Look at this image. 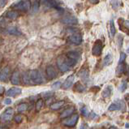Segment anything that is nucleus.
Masks as SVG:
<instances>
[{
	"mask_svg": "<svg viewBox=\"0 0 129 129\" xmlns=\"http://www.w3.org/2000/svg\"><path fill=\"white\" fill-rule=\"evenodd\" d=\"M28 77L31 84H41L43 83V79L41 72L38 70H31L28 72Z\"/></svg>",
	"mask_w": 129,
	"mask_h": 129,
	"instance_id": "obj_1",
	"label": "nucleus"
},
{
	"mask_svg": "<svg viewBox=\"0 0 129 129\" xmlns=\"http://www.w3.org/2000/svg\"><path fill=\"white\" fill-rule=\"evenodd\" d=\"M12 7L17 11L27 12L31 7V2L30 0H19L16 3H15Z\"/></svg>",
	"mask_w": 129,
	"mask_h": 129,
	"instance_id": "obj_2",
	"label": "nucleus"
},
{
	"mask_svg": "<svg viewBox=\"0 0 129 129\" xmlns=\"http://www.w3.org/2000/svg\"><path fill=\"white\" fill-rule=\"evenodd\" d=\"M79 120V115L75 114V115H72L65 119H62V125H64L66 127H72L76 125L77 122Z\"/></svg>",
	"mask_w": 129,
	"mask_h": 129,
	"instance_id": "obj_3",
	"label": "nucleus"
},
{
	"mask_svg": "<svg viewBox=\"0 0 129 129\" xmlns=\"http://www.w3.org/2000/svg\"><path fill=\"white\" fill-rule=\"evenodd\" d=\"M57 66L62 72H67L69 71L70 67L67 62V56H64V55L58 56L57 58Z\"/></svg>",
	"mask_w": 129,
	"mask_h": 129,
	"instance_id": "obj_4",
	"label": "nucleus"
},
{
	"mask_svg": "<svg viewBox=\"0 0 129 129\" xmlns=\"http://www.w3.org/2000/svg\"><path fill=\"white\" fill-rule=\"evenodd\" d=\"M14 115V110L12 108H7L5 110V111H3V114L0 116V121L3 123L9 122L12 119V117Z\"/></svg>",
	"mask_w": 129,
	"mask_h": 129,
	"instance_id": "obj_5",
	"label": "nucleus"
},
{
	"mask_svg": "<svg viewBox=\"0 0 129 129\" xmlns=\"http://www.w3.org/2000/svg\"><path fill=\"white\" fill-rule=\"evenodd\" d=\"M46 76L48 77V79L49 80H53V79H55L57 76V72L55 71L54 68L53 66L51 65H49L47 66L46 68Z\"/></svg>",
	"mask_w": 129,
	"mask_h": 129,
	"instance_id": "obj_6",
	"label": "nucleus"
},
{
	"mask_svg": "<svg viewBox=\"0 0 129 129\" xmlns=\"http://www.w3.org/2000/svg\"><path fill=\"white\" fill-rule=\"evenodd\" d=\"M62 23L65 24H71V25H74L78 24V20L77 18L73 16H65L62 19Z\"/></svg>",
	"mask_w": 129,
	"mask_h": 129,
	"instance_id": "obj_7",
	"label": "nucleus"
},
{
	"mask_svg": "<svg viewBox=\"0 0 129 129\" xmlns=\"http://www.w3.org/2000/svg\"><path fill=\"white\" fill-rule=\"evenodd\" d=\"M9 74H10V68L8 66H7L0 72V81L6 82L9 77Z\"/></svg>",
	"mask_w": 129,
	"mask_h": 129,
	"instance_id": "obj_8",
	"label": "nucleus"
},
{
	"mask_svg": "<svg viewBox=\"0 0 129 129\" xmlns=\"http://www.w3.org/2000/svg\"><path fill=\"white\" fill-rule=\"evenodd\" d=\"M21 88H18V87H12L9 88L8 90L6 92V95L8 96V97H16V96L19 95L21 93Z\"/></svg>",
	"mask_w": 129,
	"mask_h": 129,
	"instance_id": "obj_9",
	"label": "nucleus"
},
{
	"mask_svg": "<svg viewBox=\"0 0 129 129\" xmlns=\"http://www.w3.org/2000/svg\"><path fill=\"white\" fill-rule=\"evenodd\" d=\"M11 82H12V84H15V85H18L20 83V72L19 71H14L12 76H11Z\"/></svg>",
	"mask_w": 129,
	"mask_h": 129,
	"instance_id": "obj_10",
	"label": "nucleus"
},
{
	"mask_svg": "<svg viewBox=\"0 0 129 129\" xmlns=\"http://www.w3.org/2000/svg\"><path fill=\"white\" fill-rule=\"evenodd\" d=\"M123 104V102L121 101H115L112 104H110L108 107V110L110 111H115V110H120L122 109V106Z\"/></svg>",
	"mask_w": 129,
	"mask_h": 129,
	"instance_id": "obj_11",
	"label": "nucleus"
},
{
	"mask_svg": "<svg viewBox=\"0 0 129 129\" xmlns=\"http://www.w3.org/2000/svg\"><path fill=\"white\" fill-rule=\"evenodd\" d=\"M93 54L95 55V56H98V55H100L102 54V45L100 41H97L96 42V44L93 47Z\"/></svg>",
	"mask_w": 129,
	"mask_h": 129,
	"instance_id": "obj_12",
	"label": "nucleus"
},
{
	"mask_svg": "<svg viewBox=\"0 0 129 129\" xmlns=\"http://www.w3.org/2000/svg\"><path fill=\"white\" fill-rule=\"evenodd\" d=\"M74 76L73 75H70L68 76V78L65 80V81L62 84V88H64V89H68V88H71L72 84H73V81H74Z\"/></svg>",
	"mask_w": 129,
	"mask_h": 129,
	"instance_id": "obj_13",
	"label": "nucleus"
},
{
	"mask_svg": "<svg viewBox=\"0 0 129 129\" xmlns=\"http://www.w3.org/2000/svg\"><path fill=\"white\" fill-rule=\"evenodd\" d=\"M74 110H75V108L73 107V106H70V107L66 108L63 110V111H62L60 114L59 117L61 118V119H65V118H67V117H68L70 115H72V113L74 112Z\"/></svg>",
	"mask_w": 129,
	"mask_h": 129,
	"instance_id": "obj_14",
	"label": "nucleus"
},
{
	"mask_svg": "<svg viewBox=\"0 0 129 129\" xmlns=\"http://www.w3.org/2000/svg\"><path fill=\"white\" fill-rule=\"evenodd\" d=\"M82 37L79 34H72L71 37H70V41H71L72 43L76 44V45H80L82 42Z\"/></svg>",
	"mask_w": 129,
	"mask_h": 129,
	"instance_id": "obj_15",
	"label": "nucleus"
},
{
	"mask_svg": "<svg viewBox=\"0 0 129 129\" xmlns=\"http://www.w3.org/2000/svg\"><path fill=\"white\" fill-rule=\"evenodd\" d=\"M113 92V87L111 85H108L106 86L104 90L102 91V97L103 98H110V95L112 94Z\"/></svg>",
	"mask_w": 129,
	"mask_h": 129,
	"instance_id": "obj_16",
	"label": "nucleus"
},
{
	"mask_svg": "<svg viewBox=\"0 0 129 129\" xmlns=\"http://www.w3.org/2000/svg\"><path fill=\"white\" fill-rule=\"evenodd\" d=\"M113 62V56L111 54H107L105 56L104 59H103V66L104 67H107V66L110 65Z\"/></svg>",
	"mask_w": 129,
	"mask_h": 129,
	"instance_id": "obj_17",
	"label": "nucleus"
},
{
	"mask_svg": "<svg viewBox=\"0 0 129 129\" xmlns=\"http://www.w3.org/2000/svg\"><path fill=\"white\" fill-rule=\"evenodd\" d=\"M19 16V13H18L17 12H16V11H8L7 13H6V17L7 18V19L9 20H16L17 19V17Z\"/></svg>",
	"mask_w": 129,
	"mask_h": 129,
	"instance_id": "obj_18",
	"label": "nucleus"
},
{
	"mask_svg": "<svg viewBox=\"0 0 129 129\" xmlns=\"http://www.w3.org/2000/svg\"><path fill=\"white\" fill-rule=\"evenodd\" d=\"M44 5L50 7H54V8H58V4L55 0H43Z\"/></svg>",
	"mask_w": 129,
	"mask_h": 129,
	"instance_id": "obj_19",
	"label": "nucleus"
},
{
	"mask_svg": "<svg viewBox=\"0 0 129 129\" xmlns=\"http://www.w3.org/2000/svg\"><path fill=\"white\" fill-rule=\"evenodd\" d=\"M65 102L64 101H59V102H56L54 103H52L50 105V109L53 110H57L58 109H60L62 106L64 105Z\"/></svg>",
	"mask_w": 129,
	"mask_h": 129,
	"instance_id": "obj_20",
	"label": "nucleus"
},
{
	"mask_svg": "<svg viewBox=\"0 0 129 129\" xmlns=\"http://www.w3.org/2000/svg\"><path fill=\"white\" fill-rule=\"evenodd\" d=\"M7 32L9 33L11 35H14V36H20L21 35V32L16 27H11L7 29Z\"/></svg>",
	"mask_w": 129,
	"mask_h": 129,
	"instance_id": "obj_21",
	"label": "nucleus"
},
{
	"mask_svg": "<svg viewBox=\"0 0 129 129\" xmlns=\"http://www.w3.org/2000/svg\"><path fill=\"white\" fill-rule=\"evenodd\" d=\"M67 56L70 58H72V59H74V60L77 61L80 58V54L78 52H76V51H69V52L67 54Z\"/></svg>",
	"mask_w": 129,
	"mask_h": 129,
	"instance_id": "obj_22",
	"label": "nucleus"
},
{
	"mask_svg": "<svg viewBox=\"0 0 129 129\" xmlns=\"http://www.w3.org/2000/svg\"><path fill=\"white\" fill-rule=\"evenodd\" d=\"M79 76L84 81H88V72L86 70H82L79 73Z\"/></svg>",
	"mask_w": 129,
	"mask_h": 129,
	"instance_id": "obj_23",
	"label": "nucleus"
},
{
	"mask_svg": "<svg viewBox=\"0 0 129 129\" xmlns=\"http://www.w3.org/2000/svg\"><path fill=\"white\" fill-rule=\"evenodd\" d=\"M110 36H111L112 38L115 35V33H116V29H115L113 20H110Z\"/></svg>",
	"mask_w": 129,
	"mask_h": 129,
	"instance_id": "obj_24",
	"label": "nucleus"
},
{
	"mask_svg": "<svg viewBox=\"0 0 129 129\" xmlns=\"http://www.w3.org/2000/svg\"><path fill=\"white\" fill-rule=\"evenodd\" d=\"M27 109H28V105L26 103H22V104L18 106L17 111L19 113H22V112H24L25 110H27Z\"/></svg>",
	"mask_w": 129,
	"mask_h": 129,
	"instance_id": "obj_25",
	"label": "nucleus"
},
{
	"mask_svg": "<svg viewBox=\"0 0 129 129\" xmlns=\"http://www.w3.org/2000/svg\"><path fill=\"white\" fill-rule=\"evenodd\" d=\"M110 4L114 9H118L121 6V2L119 0H110Z\"/></svg>",
	"mask_w": 129,
	"mask_h": 129,
	"instance_id": "obj_26",
	"label": "nucleus"
},
{
	"mask_svg": "<svg viewBox=\"0 0 129 129\" xmlns=\"http://www.w3.org/2000/svg\"><path fill=\"white\" fill-rule=\"evenodd\" d=\"M43 104H44V102H43L42 99H38V100L37 101L36 105H35V109H36L37 111H39V110L42 108Z\"/></svg>",
	"mask_w": 129,
	"mask_h": 129,
	"instance_id": "obj_27",
	"label": "nucleus"
},
{
	"mask_svg": "<svg viewBox=\"0 0 129 129\" xmlns=\"http://www.w3.org/2000/svg\"><path fill=\"white\" fill-rule=\"evenodd\" d=\"M40 7V0H35L33 4V12L34 13L38 12Z\"/></svg>",
	"mask_w": 129,
	"mask_h": 129,
	"instance_id": "obj_28",
	"label": "nucleus"
},
{
	"mask_svg": "<svg viewBox=\"0 0 129 129\" xmlns=\"http://www.w3.org/2000/svg\"><path fill=\"white\" fill-rule=\"evenodd\" d=\"M75 88H76V90L77 92H84V90H85V88H84V86L80 83H79V82L76 84Z\"/></svg>",
	"mask_w": 129,
	"mask_h": 129,
	"instance_id": "obj_29",
	"label": "nucleus"
},
{
	"mask_svg": "<svg viewBox=\"0 0 129 129\" xmlns=\"http://www.w3.org/2000/svg\"><path fill=\"white\" fill-rule=\"evenodd\" d=\"M123 72H124V65L123 64V62H121L117 67V74L120 75V74H122Z\"/></svg>",
	"mask_w": 129,
	"mask_h": 129,
	"instance_id": "obj_30",
	"label": "nucleus"
},
{
	"mask_svg": "<svg viewBox=\"0 0 129 129\" xmlns=\"http://www.w3.org/2000/svg\"><path fill=\"white\" fill-rule=\"evenodd\" d=\"M123 42V37L121 34H119V35H118V38H117V45H118V46L122 47Z\"/></svg>",
	"mask_w": 129,
	"mask_h": 129,
	"instance_id": "obj_31",
	"label": "nucleus"
},
{
	"mask_svg": "<svg viewBox=\"0 0 129 129\" xmlns=\"http://www.w3.org/2000/svg\"><path fill=\"white\" fill-rule=\"evenodd\" d=\"M23 81L25 84H30V80H29L28 77V73H24L23 75Z\"/></svg>",
	"mask_w": 129,
	"mask_h": 129,
	"instance_id": "obj_32",
	"label": "nucleus"
},
{
	"mask_svg": "<svg viewBox=\"0 0 129 129\" xmlns=\"http://www.w3.org/2000/svg\"><path fill=\"white\" fill-rule=\"evenodd\" d=\"M80 112H81L82 115L84 116V117H88V115H89V113H88V109L85 107V106H84V107H82L81 109H80Z\"/></svg>",
	"mask_w": 129,
	"mask_h": 129,
	"instance_id": "obj_33",
	"label": "nucleus"
},
{
	"mask_svg": "<svg viewBox=\"0 0 129 129\" xmlns=\"http://www.w3.org/2000/svg\"><path fill=\"white\" fill-rule=\"evenodd\" d=\"M7 2H8V0H0V11L6 7Z\"/></svg>",
	"mask_w": 129,
	"mask_h": 129,
	"instance_id": "obj_34",
	"label": "nucleus"
},
{
	"mask_svg": "<svg viewBox=\"0 0 129 129\" xmlns=\"http://www.w3.org/2000/svg\"><path fill=\"white\" fill-rule=\"evenodd\" d=\"M127 86V81H123L122 84H121V85H120V91L121 92H124L125 90H126Z\"/></svg>",
	"mask_w": 129,
	"mask_h": 129,
	"instance_id": "obj_35",
	"label": "nucleus"
},
{
	"mask_svg": "<svg viewBox=\"0 0 129 129\" xmlns=\"http://www.w3.org/2000/svg\"><path fill=\"white\" fill-rule=\"evenodd\" d=\"M14 120L16 121V123H20L22 122V120H23V117H22V115H16V117H14Z\"/></svg>",
	"mask_w": 129,
	"mask_h": 129,
	"instance_id": "obj_36",
	"label": "nucleus"
},
{
	"mask_svg": "<svg viewBox=\"0 0 129 129\" xmlns=\"http://www.w3.org/2000/svg\"><path fill=\"white\" fill-rule=\"evenodd\" d=\"M126 56H127L126 54L123 53V52H121V54H120V58H119V63L124 62V60L126 59Z\"/></svg>",
	"mask_w": 129,
	"mask_h": 129,
	"instance_id": "obj_37",
	"label": "nucleus"
},
{
	"mask_svg": "<svg viewBox=\"0 0 129 129\" xmlns=\"http://www.w3.org/2000/svg\"><path fill=\"white\" fill-rule=\"evenodd\" d=\"M60 86H61V82L57 81V82H54L52 84V88H54V89H58V88H60Z\"/></svg>",
	"mask_w": 129,
	"mask_h": 129,
	"instance_id": "obj_38",
	"label": "nucleus"
},
{
	"mask_svg": "<svg viewBox=\"0 0 129 129\" xmlns=\"http://www.w3.org/2000/svg\"><path fill=\"white\" fill-rule=\"evenodd\" d=\"M12 103V99L10 98H6L4 100V104L5 105H10Z\"/></svg>",
	"mask_w": 129,
	"mask_h": 129,
	"instance_id": "obj_39",
	"label": "nucleus"
},
{
	"mask_svg": "<svg viewBox=\"0 0 129 129\" xmlns=\"http://www.w3.org/2000/svg\"><path fill=\"white\" fill-rule=\"evenodd\" d=\"M4 91H5L4 87L2 86V85H0V95L3 94V93H4Z\"/></svg>",
	"mask_w": 129,
	"mask_h": 129,
	"instance_id": "obj_40",
	"label": "nucleus"
},
{
	"mask_svg": "<svg viewBox=\"0 0 129 129\" xmlns=\"http://www.w3.org/2000/svg\"><path fill=\"white\" fill-rule=\"evenodd\" d=\"M87 127H88V126L85 123H82L81 125H80V129H87Z\"/></svg>",
	"mask_w": 129,
	"mask_h": 129,
	"instance_id": "obj_41",
	"label": "nucleus"
},
{
	"mask_svg": "<svg viewBox=\"0 0 129 129\" xmlns=\"http://www.w3.org/2000/svg\"><path fill=\"white\" fill-rule=\"evenodd\" d=\"M88 1H89L91 3H93V4H97L99 0H88Z\"/></svg>",
	"mask_w": 129,
	"mask_h": 129,
	"instance_id": "obj_42",
	"label": "nucleus"
},
{
	"mask_svg": "<svg viewBox=\"0 0 129 129\" xmlns=\"http://www.w3.org/2000/svg\"><path fill=\"white\" fill-rule=\"evenodd\" d=\"M125 25L129 28V20H125Z\"/></svg>",
	"mask_w": 129,
	"mask_h": 129,
	"instance_id": "obj_43",
	"label": "nucleus"
},
{
	"mask_svg": "<svg viewBox=\"0 0 129 129\" xmlns=\"http://www.w3.org/2000/svg\"><path fill=\"white\" fill-rule=\"evenodd\" d=\"M125 127H126V128H129V123H127L126 124H125Z\"/></svg>",
	"mask_w": 129,
	"mask_h": 129,
	"instance_id": "obj_44",
	"label": "nucleus"
},
{
	"mask_svg": "<svg viewBox=\"0 0 129 129\" xmlns=\"http://www.w3.org/2000/svg\"><path fill=\"white\" fill-rule=\"evenodd\" d=\"M0 129H6V127H3V126H2V125H0Z\"/></svg>",
	"mask_w": 129,
	"mask_h": 129,
	"instance_id": "obj_45",
	"label": "nucleus"
},
{
	"mask_svg": "<svg viewBox=\"0 0 129 129\" xmlns=\"http://www.w3.org/2000/svg\"><path fill=\"white\" fill-rule=\"evenodd\" d=\"M110 129H117V128H116L115 127H114V126H112V127H110Z\"/></svg>",
	"mask_w": 129,
	"mask_h": 129,
	"instance_id": "obj_46",
	"label": "nucleus"
},
{
	"mask_svg": "<svg viewBox=\"0 0 129 129\" xmlns=\"http://www.w3.org/2000/svg\"><path fill=\"white\" fill-rule=\"evenodd\" d=\"M2 59H3V56H2V55H1V54H0V62H1V61H2Z\"/></svg>",
	"mask_w": 129,
	"mask_h": 129,
	"instance_id": "obj_47",
	"label": "nucleus"
},
{
	"mask_svg": "<svg viewBox=\"0 0 129 129\" xmlns=\"http://www.w3.org/2000/svg\"><path fill=\"white\" fill-rule=\"evenodd\" d=\"M127 53H129V46L127 47Z\"/></svg>",
	"mask_w": 129,
	"mask_h": 129,
	"instance_id": "obj_48",
	"label": "nucleus"
},
{
	"mask_svg": "<svg viewBox=\"0 0 129 129\" xmlns=\"http://www.w3.org/2000/svg\"><path fill=\"white\" fill-rule=\"evenodd\" d=\"M2 42H2V40L0 39V44H2Z\"/></svg>",
	"mask_w": 129,
	"mask_h": 129,
	"instance_id": "obj_49",
	"label": "nucleus"
},
{
	"mask_svg": "<svg viewBox=\"0 0 129 129\" xmlns=\"http://www.w3.org/2000/svg\"><path fill=\"white\" fill-rule=\"evenodd\" d=\"M0 72H1V68H0Z\"/></svg>",
	"mask_w": 129,
	"mask_h": 129,
	"instance_id": "obj_50",
	"label": "nucleus"
}]
</instances>
